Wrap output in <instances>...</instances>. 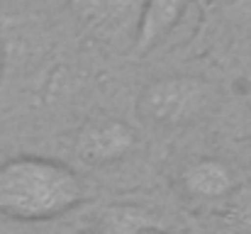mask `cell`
Returning <instances> with one entry per match:
<instances>
[{
    "label": "cell",
    "mask_w": 251,
    "mask_h": 234,
    "mask_svg": "<svg viewBox=\"0 0 251 234\" xmlns=\"http://www.w3.org/2000/svg\"><path fill=\"white\" fill-rule=\"evenodd\" d=\"M85 198L81 176L47 156H12L0 163V215L17 222L56 220Z\"/></svg>",
    "instance_id": "1"
},
{
    "label": "cell",
    "mask_w": 251,
    "mask_h": 234,
    "mask_svg": "<svg viewBox=\"0 0 251 234\" xmlns=\"http://www.w3.org/2000/svg\"><path fill=\"white\" fill-rule=\"evenodd\" d=\"M212 100L207 80L198 76H164L151 80L137 100L139 115L161 127H180L198 120Z\"/></svg>",
    "instance_id": "2"
},
{
    "label": "cell",
    "mask_w": 251,
    "mask_h": 234,
    "mask_svg": "<svg viewBox=\"0 0 251 234\" xmlns=\"http://www.w3.org/2000/svg\"><path fill=\"white\" fill-rule=\"evenodd\" d=\"M147 0H69L85 32L115 52H132Z\"/></svg>",
    "instance_id": "3"
},
{
    "label": "cell",
    "mask_w": 251,
    "mask_h": 234,
    "mask_svg": "<svg viewBox=\"0 0 251 234\" xmlns=\"http://www.w3.org/2000/svg\"><path fill=\"white\" fill-rule=\"evenodd\" d=\"M137 132L129 122L115 117L90 120L76 137V154L88 166H110L137 149Z\"/></svg>",
    "instance_id": "4"
},
{
    "label": "cell",
    "mask_w": 251,
    "mask_h": 234,
    "mask_svg": "<svg viewBox=\"0 0 251 234\" xmlns=\"http://www.w3.org/2000/svg\"><path fill=\"white\" fill-rule=\"evenodd\" d=\"M180 185L185 195L200 203H215V200H227L237 190V178L234 171L222 161L212 156H202L190 161L183 173H180Z\"/></svg>",
    "instance_id": "5"
},
{
    "label": "cell",
    "mask_w": 251,
    "mask_h": 234,
    "mask_svg": "<svg viewBox=\"0 0 251 234\" xmlns=\"http://www.w3.org/2000/svg\"><path fill=\"white\" fill-rule=\"evenodd\" d=\"M188 5H190V0H147L129 54L132 56L151 54L178 27V22L183 20Z\"/></svg>",
    "instance_id": "6"
},
{
    "label": "cell",
    "mask_w": 251,
    "mask_h": 234,
    "mask_svg": "<svg viewBox=\"0 0 251 234\" xmlns=\"http://www.w3.org/2000/svg\"><path fill=\"white\" fill-rule=\"evenodd\" d=\"M147 227H159V220L139 205H107L95 217V234H137Z\"/></svg>",
    "instance_id": "7"
},
{
    "label": "cell",
    "mask_w": 251,
    "mask_h": 234,
    "mask_svg": "<svg viewBox=\"0 0 251 234\" xmlns=\"http://www.w3.org/2000/svg\"><path fill=\"white\" fill-rule=\"evenodd\" d=\"M225 217L234 234H251V183L237 185V190L227 198Z\"/></svg>",
    "instance_id": "8"
},
{
    "label": "cell",
    "mask_w": 251,
    "mask_h": 234,
    "mask_svg": "<svg viewBox=\"0 0 251 234\" xmlns=\"http://www.w3.org/2000/svg\"><path fill=\"white\" fill-rule=\"evenodd\" d=\"M225 5L229 7V12L239 20H249L251 22V0H225Z\"/></svg>",
    "instance_id": "9"
},
{
    "label": "cell",
    "mask_w": 251,
    "mask_h": 234,
    "mask_svg": "<svg viewBox=\"0 0 251 234\" xmlns=\"http://www.w3.org/2000/svg\"><path fill=\"white\" fill-rule=\"evenodd\" d=\"M137 234H166V232H164L161 225H159V227H147V230H142V232H137Z\"/></svg>",
    "instance_id": "10"
},
{
    "label": "cell",
    "mask_w": 251,
    "mask_h": 234,
    "mask_svg": "<svg viewBox=\"0 0 251 234\" xmlns=\"http://www.w3.org/2000/svg\"><path fill=\"white\" fill-rule=\"evenodd\" d=\"M2 59H5V42H2V32H0V74H2Z\"/></svg>",
    "instance_id": "11"
},
{
    "label": "cell",
    "mask_w": 251,
    "mask_h": 234,
    "mask_svg": "<svg viewBox=\"0 0 251 234\" xmlns=\"http://www.w3.org/2000/svg\"><path fill=\"white\" fill-rule=\"evenodd\" d=\"M249 139H251V122H249Z\"/></svg>",
    "instance_id": "12"
},
{
    "label": "cell",
    "mask_w": 251,
    "mask_h": 234,
    "mask_svg": "<svg viewBox=\"0 0 251 234\" xmlns=\"http://www.w3.org/2000/svg\"><path fill=\"white\" fill-rule=\"evenodd\" d=\"M88 234H95V232H88Z\"/></svg>",
    "instance_id": "13"
}]
</instances>
